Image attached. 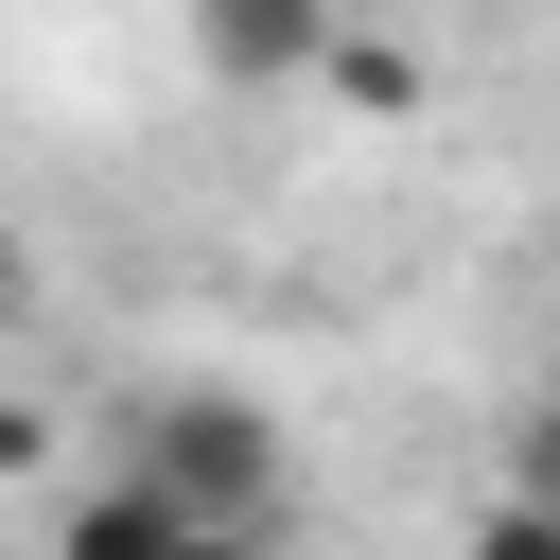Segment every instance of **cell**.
<instances>
[{"mask_svg":"<svg viewBox=\"0 0 560 560\" xmlns=\"http://www.w3.org/2000/svg\"><path fill=\"white\" fill-rule=\"evenodd\" d=\"M122 472L175 490L192 525H280V490H298V455H280V420H262L245 385H158L140 438H122Z\"/></svg>","mask_w":560,"mask_h":560,"instance_id":"1","label":"cell"},{"mask_svg":"<svg viewBox=\"0 0 560 560\" xmlns=\"http://www.w3.org/2000/svg\"><path fill=\"white\" fill-rule=\"evenodd\" d=\"M210 525L175 508V490H140V472H88L70 508H52V560H192Z\"/></svg>","mask_w":560,"mask_h":560,"instance_id":"2","label":"cell"},{"mask_svg":"<svg viewBox=\"0 0 560 560\" xmlns=\"http://www.w3.org/2000/svg\"><path fill=\"white\" fill-rule=\"evenodd\" d=\"M192 52L245 70V88H298V70H332V0H210Z\"/></svg>","mask_w":560,"mask_h":560,"instance_id":"3","label":"cell"},{"mask_svg":"<svg viewBox=\"0 0 560 560\" xmlns=\"http://www.w3.org/2000/svg\"><path fill=\"white\" fill-rule=\"evenodd\" d=\"M472 560H560V490H490V525H472Z\"/></svg>","mask_w":560,"mask_h":560,"instance_id":"4","label":"cell"},{"mask_svg":"<svg viewBox=\"0 0 560 560\" xmlns=\"http://www.w3.org/2000/svg\"><path fill=\"white\" fill-rule=\"evenodd\" d=\"M332 88H350V105H420V52H385V35H332Z\"/></svg>","mask_w":560,"mask_h":560,"instance_id":"5","label":"cell"},{"mask_svg":"<svg viewBox=\"0 0 560 560\" xmlns=\"http://www.w3.org/2000/svg\"><path fill=\"white\" fill-rule=\"evenodd\" d=\"M192 560H280V525H210V542H192Z\"/></svg>","mask_w":560,"mask_h":560,"instance_id":"6","label":"cell"},{"mask_svg":"<svg viewBox=\"0 0 560 560\" xmlns=\"http://www.w3.org/2000/svg\"><path fill=\"white\" fill-rule=\"evenodd\" d=\"M0 298H18V228H0Z\"/></svg>","mask_w":560,"mask_h":560,"instance_id":"7","label":"cell"}]
</instances>
